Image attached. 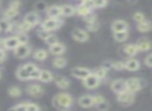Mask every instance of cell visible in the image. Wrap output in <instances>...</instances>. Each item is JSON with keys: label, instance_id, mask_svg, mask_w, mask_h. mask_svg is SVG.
<instances>
[{"label": "cell", "instance_id": "1", "mask_svg": "<svg viewBox=\"0 0 152 111\" xmlns=\"http://www.w3.org/2000/svg\"><path fill=\"white\" fill-rule=\"evenodd\" d=\"M52 104L58 110H67L73 105V98L68 94H57L53 98Z\"/></svg>", "mask_w": 152, "mask_h": 111}, {"label": "cell", "instance_id": "2", "mask_svg": "<svg viewBox=\"0 0 152 111\" xmlns=\"http://www.w3.org/2000/svg\"><path fill=\"white\" fill-rule=\"evenodd\" d=\"M117 100L122 105H130L134 101V94H133V92L125 89L123 91L119 92L118 96H117Z\"/></svg>", "mask_w": 152, "mask_h": 111}, {"label": "cell", "instance_id": "3", "mask_svg": "<svg viewBox=\"0 0 152 111\" xmlns=\"http://www.w3.org/2000/svg\"><path fill=\"white\" fill-rule=\"evenodd\" d=\"M61 25V21H59L57 18H49V19L45 20L42 23V29L47 30V31H51V30H55Z\"/></svg>", "mask_w": 152, "mask_h": 111}, {"label": "cell", "instance_id": "4", "mask_svg": "<svg viewBox=\"0 0 152 111\" xmlns=\"http://www.w3.org/2000/svg\"><path fill=\"white\" fill-rule=\"evenodd\" d=\"M125 85H126V89L133 94L141 89V81L137 78H129L125 80Z\"/></svg>", "mask_w": 152, "mask_h": 111}, {"label": "cell", "instance_id": "5", "mask_svg": "<svg viewBox=\"0 0 152 111\" xmlns=\"http://www.w3.org/2000/svg\"><path fill=\"white\" fill-rule=\"evenodd\" d=\"M99 82H100V79L95 75V74H90L89 76L83 79V85L86 86L87 88H96L98 85H99Z\"/></svg>", "mask_w": 152, "mask_h": 111}, {"label": "cell", "instance_id": "6", "mask_svg": "<svg viewBox=\"0 0 152 111\" xmlns=\"http://www.w3.org/2000/svg\"><path fill=\"white\" fill-rule=\"evenodd\" d=\"M15 55L19 58H25L29 55L30 48L26 44H19L15 49Z\"/></svg>", "mask_w": 152, "mask_h": 111}, {"label": "cell", "instance_id": "7", "mask_svg": "<svg viewBox=\"0 0 152 111\" xmlns=\"http://www.w3.org/2000/svg\"><path fill=\"white\" fill-rule=\"evenodd\" d=\"M26 92L34 98H40V96H42L44 90H43L42 86L39 84H31L26 88Z\"/></svg>", "mask_w": 152, "mask_h": 111}, {"label": "cell", "instance_id": "8", "mask_svg": "<svg viewBox=\"0 0 152 111\" xmlns=\"http://www.w3.org/2000/svg\"><path fill=\"white\" fill-rule=\"evenodd\" d=\"M71 74L73 77L83 80L87 76L91 74V72H90L89 69H86V67H74V69H72Z\"/></svg>", "mask_w": 152, "mask_h": 111}, {"label": "cell", "instance_id": "9", "mask_svg": "<svg viewBox=\"0 0 152 111\" xmlns=\"http://www.w3.org/2000/svg\"><path fill=\"white\" fill-rule=\"evenodd\" d=\"M72 36H73V38L75 41L80 42V43H83V42H86V41L89 40V34H88L87 32L83 29L73 30V32H72Z\"/></svg>", "mask_w": 152, "mask_h": 111}, {"label": "cell", "instance_id": "10", "mask_svg": "<svg viewBox=\"0 0 152 111\" xmlns=\"http://www.w3.org/2000/svg\"><path fill=\"white\" fill-rule=\"evenodd\" d=\"M112 87L113 91H115L116 94H119V92L123 91V90L126 89V85H125V80L123 79H117L115 81L112 82Z\"/></svg>", "mask_w": 152, "mask_h": 111}, {"label": "cell", "instance_id": "11", "mask_svg": "<svg viewBox=\"0 0 152 111\" xmlns=\"http://www.w3.org/2000/svg\"><path fill=\"white\" fill-rule=\"evenodd\" d=\"M128 28V24L123 20H117V21L113 22L112 24V29L114 32L118 31H125Z\"/></svg>", "mask_w": 152, "mask_h": 111}, {"label": "cell", "instance_id": "12", "mask_svg": "<svg viewBox=\"0 0 152 111\" xmlns=\"http://www.w3.org/2000/svg\"><path fill=\"white\" fill-rule=\"evenodd\" d=\"M52 54H55V55H58V54H63L64 52L66 51V47L63 43H55L53 45H50V49H49Z\"/></svg>", "mask_w": 152, "mask_h": 111}, {"label": "cell", "instance_id": "13", "mask_svg": "<svg viewBox=\"0 0 152 111\" xmlns=\"http://www.w3.org/2000/svg\"><path fill=\"white\" fill-rule=\"evenodd\" d=\"M24 22L32 27V26L37 25L39 23V16L36 13H28L24 17Z\"/></svg>", "mask_w": 152, "mask_h": 111}, {"label": "cell", "instance_id": "14", "mask_svg": "<svg viewBox=\"0 0 152 111\" xmlns=\"http://www.w3.org/2000/svg\"><path fill=\"white\" fill-rule=\"evenodd\" d=\"M137 48L139 51H148L151 48V43L148 38H141V40L137 42Z\"/></svg>", "mask_w": 152, "mask_h": 111}, {"label": "cell", "instance_id": "15", "mask_svg": "<svg viewBox=\"0 0 152 111\" xmlns=\"http://www.w3.org/2000/svg\"><path fill=\"white\" fill-rule=\"evenodd\" d=\"M151 29V23L149 20H142V21L137 22V30L141 32H148Z\"/></svg>", "mask_w": 152, "mask_h": 111}, {"label": "cell", "instance_id": "16", "mask_svg": "<svg viewBox=\"0 0 152 111\" xmlns=\"http://www.w3.org/2000/svg\"><path fill=\"white\" fill-rule=\"evenodd\" d=\"M124 67H125V69L129 70V71H137V70L140 69V62L137 59L131 58L124 63Z\"/></svg>", "mask_w": 152, "mask_h": 111}, {"label": "cell", "instance_id": "17", "mask_svg": "<svg viewBox=\"0 0 152 111\" xmlns=\"http://www.w3.org/2000/svg\"><path fill=\"white\" fill-rule=\"evenodd\" d=\"M59 11H61V15L65 17H70L75 14V9L72 5H61L59 7Z\"/></svg>", "mask_w": 152, "mask_h": 111}, {"label": "cell", "instance_id": "18", "mask_svg": "<svg viewBox=\"0 0 152 111\" xmlns=\"http://www.w3.org/2000/svg\"><path fill=\"white\" fill-rule=\"evenodd\" d=\"M18 45H19V41H18L17 36H14V38H7L4 40L5 49H15Z\"/></svg>", "mask_w": 152, "mask_h": 111}, {"label": "cell", "instance_id": "19", "mask_svg": "<svg viewBox=\"0 0 152 111\" xmlns=\"http://www.w3.org/2000/svg\"><path fill=\"white\" fill-rule=\"evenodd\" d=\"M78 103L81 107L83 108H89V107L93 106V101H92V96H80L78 100Z\"/></svg>", "mask_w": 152, "mask_h": 111}, {"label": "cell", "instance_id": "20", "mask_svg": "<svg viewBox=\"0 0 152 111\" xmlns=\"http://www.w3.org/2000/svg\"><path fill=\"white\" fill-rule=\"evenodd\" d=\"M75 13H77L79 16H83V17H85L88 14L91 13V7L88 4H86V3H83V4H80L75 9Z\"/></svg>", "mask_w": 152, "mask_h": 111}, {"label": "cell", "instance_id": "21", "mask_svg": "<svg viewBox=\"0 0 152 111\" xmlns=\"http://www.w3.org/2000/svg\"><path fill=\"white\" fill-rule=\"evenodd\" d=\"M39 79H40L42 82H45V83H47V82H50L51 80L53 79V76H52V74H51L49 71L43 70V71L40 72V76H39Z\"/></svg>", "mask_w": 152, "mask_h": 111}, {"label": "cell", "instance_id": "22", "mask_svg": "<svg viewBox=\"0 0 152 111\" xmlns=\"http://www.w3.org/2000/svg\"><path fill=\"white\" fill-rule=\"evenodd\" d=\"M16 75H17L18 79H20V80L29 79V72H28L24 67H19V69L17 70V73H16Z\"/></svg>", "mask_w": 152, "mask_h": 111}, {"label": "cell", "instance_id": "23", "mask_svg": "<svg viewBox=\"0 0 152 111\" xmlns=\"http://www.w3.org/2000/svg\"><path fill=\"white\" fill-rule=\"evenodd\" d=\"M18 14H19V9H12V7H9V9L4 11L3 16H4V19L10 20V19H13V18H15Z\"/></svg>", "mask_w": 152, "mask_h": 111}, {"label": "cell", "instance_id": "24", "mask_svg": "<svg viewBox=\"0 0 152 111\" xmlns=\"http://www.w3.org/2000/svg\"><path fill=\"white\" fill-rule=\"evenodd\" d=\"M47 14L50 18H57L61 15V11H59V7L57 5H52V7L47 9Z\"/></svg>", "mask_w": 152, "mask_h": 111}, {"label": "cell", "instance_id": "25", "mask_svg": "<svg viewBox=\"0 0 152 111\" xmlns=\"http://www.w3.org/2000/svg\"><path fill=\"white\" fill-rule=\"evenodd\" d=\"M114 38L117 42L121 43V42H125L128 38V31L125 30V31H118V32H114Z\"/></svg>", "mask_w": 152, "mask_h": 111}, {"label": "cell", "instance_id": "26", "mask_svg": "<svg viewBox=\"0 0 152 111\" xmlns=\"http://www.w3.org/2000/svg\"><path fill=\"white\" fill-rule=\"evenodd\" d=\"M55 82H56V85L58 86L59 88H63V89L68 88V87H69V85H70L69 80H68L67 78H65V77H58Z\"/></svg>", "mask_w": 152, "mask_h": 111}, {"label": "cell", "instance_id": "27", "mask_svg": "<svg viewBox=\"0 0 152 111\" xmlns=\"http://www.w3.org/2000/svg\"><path fill=\"white\" fill-rule=\"evenodd\" d=\"M125 50V53L128 55H130V56H133V55H135L137 53V45H133V44H129V45H126L124 48Z\"/></svg>", "mask_w": 152, "mask_h": 111}, {"label": "cell", "instance_id": "28", "mask_svg": "<svg viewBox=\"0 0 152 111\" xmlns=\"http://www.w3.org/2000/svg\"><path fill=\"white\" fill-rule=\"evenodd\" d=\"M47 56H48V53H47L45 50H43V49L37 50L34 54V57L36 59H38V60H44V59L47 58Z\"/></svg>", "mask_w": 152, "mask_h": 111}, {"label": "cell", "instance_id": "29", "mask_svg": "<svg viewBox=\"0 0 152 111\" xmlns=\"http://www.w3.org/2000/svg\"><path fill=\"white\" fill-rule=\"evenodd\" d=\"M67 65V61L65 58H61V57H57L53 60V65L57 69H61V67H65Z\"/></svg>", "mask_w": 152, "mask_h": 111}, {"label": "cell", "instance_id": "30", "mask_svg": "<svg viewBox=\"0 0 152 111\" xmlns=\"http://www.w3.org/2000/svg\"><path fill=\"white\" fill-rule=\"evenodd\" d=\"M10 25H11V23H10L9 20L1 19L0 20V31H7L10 28Z\"/></svg>", "mask_w": 152, "mask_h": 111}, {"label": "cell", "instance_id": "31", "mask_svg": "<svg viewBox=\"0 0 152 111\" xmlns=\"http://www.w3.org/2000/svg\"><path fill=\"white\" fill-rule=\"evenodd\" d=\"M9 94H10V96H14V98H17V96H21V89L16 87V86H13V87L9 88Z\"/></svg>", "mask_w": 152, "mask_h": 111}, {"label": "cell", "instance_id": "32", "mask_svg": "<svg viewBox=\"0 0 152 111\" xmlns=\"http://www.w3.org/2000/svg\"><path fill=\"white\" fill-rule=\"evenodd\" d=\"M45 42H46V44H48L49 46L50 45H53L55 44V43L58 42V40H57L56 36H53V34H48L47 36V38H45Z\"/></svg>", "mask_w": 152, "mask_h": 111}, {"label": "cell", "instance_id": "33", "mask_svg": "<svg viewBox=\"0 0 152 111\" xmlns=\"http://www.w3.org/2000/svg\"><path fill=\"white\" fill-rule=\"evenodd\" d=\"M25 110L27 111H39L40 110V107L38 105L34 104V103H25Z\"/></svg>", "mask_w": 152, "mask_h": 111}, {"label": "cell", "instance_id": "34", "mask_svg": "<svg viewBox=\"0 0 152 111\" xmlns=\"http://www.w3.org/2000/svg\"><path fill=\"white\" fill-rule=\"evenodd\" d=\"M94 74H95V75L97 76L99 79L104 78V77H105V75H106V69H104L103 67H99V69L96 70V72Z\"/></svg>", "mask_w": 152, "mask_h": 111}, {"label": "cell", "instance_id": "35", "mask_svg": "<svg viewBox=\"0 0 152 111\" xmlns=\"http://www.w3.org/2000/svg\"><path fill=\"white\" fill-rule=\"evenodd\" d=\"M93 7H103L106 4V0H92Z\"/></svg>", "mask_w": 152, "mask_h": 111}, {"label": "cell", "instance_id": "36", "mask_svg": "<svg viewBox=\"0 0 152 111\" xmlns=\"http://www.w3.org/2000/svg\"><path fill=\"white\" fill-rule=\"evenodd\" d=\"M96 106H97V109H99V110H102V111L107 110V109L110 108V105H108V103L106 102L105 100H104L103 102L99 103L98 105H96Z\"/></svg>", "mask_w": 152, "mask_h": 111}, {"label": "cell", "instance_id": "37", "mask_svg": "<svg viewBox=\"0 0 152 111\" xmlns=\"http://www.w3.org/2000/svg\"><path fill=\"white\" fill-rule=\"evenodd\" d=\"M40 70L38 69V67H36V69L34 70L32 72H30L29 73V79H39V76H40Z\"/></svg>", "mask_w": 152, "mask_h": 111}, {"label": "cell", "instance_id": "38", "mask_svg": "<svg viewBox=\"0 0 152 111\" xmlns=\"http://www.w3.org/2000/svg\"><path fill=\"white\" fill-rule=\"evenodd\" d=\"M88 28L91 31H97L98 28H99V24L97 23V21L92 22V23H88Z\"/></svg>", "mask_w": 152, "mask_h": 111}, {"label": "cell", "instance_id": "39", "mask_svg": "<svg viewBox=\"0 0 152 111\" xmlns=\"http://www.w3.org/2000/svg\"><path fill=\"white\" fill-rule=\"evenodd\" d=\"M18 41H19V44H26L27 43V36H25V34H23V32H21V33L18 34L17 36Z\"/></svg>", "mask_w": 152, "mask_h": 111}, {"label": "cell", "instance_id": "40", "mask_svg": "<svg viewBox=\"0 0 152 111\" xmlns=\"http://www.w3.org/2000/svg\"><path fill=\"white\" fill-rule=\"evenodd\" d=\"M85 21L87 23H92V22H95L96 21V16L93 15V14H88L87 16H85Z\"/></svg>", "mask_w": 152, "mask_h": 111}, {"label": "cell", "instance_id": "41", "mask_svg": "<svg viewBox=\"0 0 152 111\" xmlns=\"http://www.w3.org/2000/svg\"><path fill=\"white\" fill-rule=\"evenodd\" d=\"M92 101H93V105H98L99 103L103 102L104 98L101 96H92Z\"/></svg>", "mask_w": 152, "mask_h": 111}, {"label": "cell", "instance_id": "42", "mask_svg": "<svg viewBox=\"0 0 152 111\" xmlns=\"http://www.w3.org/2000/svg\"><path fill=\"white\" fill-rule=\"evenodd\" d=\"M112 67H114L115 70H124L125 67H124V62H114L112 63Z\"/></svg>", "mask_w": 152, "mask_h": 111}, {"label": "cell", "instance_id": "43", "mask_svg": "<svg viewBox=\"0 0 152 111\" xmlns=\"http://www.w3.org/2000/svg\"><path fill=\"white\" fill-rule=\"evenodd\" d=\"M20 5H21V2H20L19 0H13L10 2V7H12V9H19Z\"/></svg>", "mask_w": 152, "mask_h": 111}, {"label": "cell", "instance_id": "44", "mask_svg": "<svg viewBox=\"0 0 152 111\" xmlns=\"http://www.w3.org/2000/svg\"><path fill=\"white\" fill-rule=\"evenodd\" d=\"M144 19H145V17H144L143 14L140 13V12H137V13H135L134 15H133V20H134L135 22H140Z\"/></svg>", "mask_w": 152, "mask_h": 111}, {"label": "cell", "instance_id": "45", "mask_svg": "<svg viewBox=\"0 0 152 111\" xmlns=\"http://www.w3.org/2000/svg\"><path fill=\"white\" fill-rule=\"evenodd\" d=\"M145 65H147L148 67H152V55L151 54H148L147 57L145 58Z\"/></svg>", "mask_w": 152, "mask_h": 111}, {"label": "cell", "instance_id": "46", "mask_svg": "<svg viewBox=\"0 0 152 111\" xmlns=\"http://www.w3.org/2000/svg\"><path fill=\"white\" fill-rule=\"evenodd\" d=\"M45 7H46V5H45V2H42V1H40V2H38L36 4V9L39 12L41 11H44Z\"/></svg>", "mask_w": 152, "mask_h": 111}, {"label": "cell", "instance_id": "47", "mask_svg": "<svg viewBox=\"0 0 152 111\" xmlns=\"http://www.w3.org/2000/svg\"><path fill=\"white\" fill-rule=\"evenodd\" d=\"M49 34V31H47V30H44L42 29V31L39 32V36H40L41 38H43V40H45V38H47V36Z\"/></svg>", "mask_w": 152, "mask_h": 111}, {"label": "cell", "instance_id": "48", "mask_svg": "<svg viewBox=\"0 0 152 111\" xmlns=\"http://www.w3.org/2000/svg\"><path fill=\"white\" fill-rule=\"evenodd\" d=\"M24 67H25V69L27 70V71L30 73V72H32V71H34V70L36 69L37 67H36V65H32V63H27V65H24Z\"/></svg>", "mask_w": 152, "mask_h": 111}, {"label": "cell", "instance_id": "49", "mask_svg": "<svg viewBox=\"0 0 152 111\" xmlns=\"http://www.w3.org/2000/svg\"><path fill=\"white\" fill-rule=\"evenodd\" d=\"M13 110H25V103L23 104H20V105H17V106L13 107Z\"/></svg>", "mask_w": 152, "mask_h": 111}, {"label": "cell", "instance_id": "50", "mask_svg": "<svg viewBox=\"0 0 152 111\" xmlns=\"http://www.w3.org/2000/svg\"><path fill=\"white\" fill-rule=\"evenodd\" d=\"M0 50L4 51L5 50V46H4V40L0 38Z\"/></svg>", "mask_w": 152, "mask_h": 111}, {"label": "cell", "instance_id": "51", "mask_svg": "<svg viewBox=\"0 0 152 111\" xmlns=\"http://www.w3.org/2000/svg\"><path fill=\"white\" fill-rule=\"evenodd\" d=\"M4 58H5V53H4V51L0 50V61H2Z\"/></svg>", "mask_w": 152, "mask_h": 111}, {"label": "cell", "instance_id": "52", "mask_svg": "<svg viewBox=\"0 0 152 111\" xmlns=\"http://www.w3.org/2000/svg\"><path fill=\"white\" fill-rule=\"evenodd\" d=\"M83 2H92V0H83Z\"/></svg>", "mask_w": 152, "mask_h": 111}, {"label": "cell", "instance_id": "53", "mask_svg": "<svg viewBox=\"0 0 152 111\" xmlns=\"http://www.w3.org/2000/svg\"><path fill=\"white\" fill-rule=\"evenodd\" d=\"M0 77H1V72H0Z\"/></svg>", "mask_w": 152, "mask_h": 111}]
</instances>
